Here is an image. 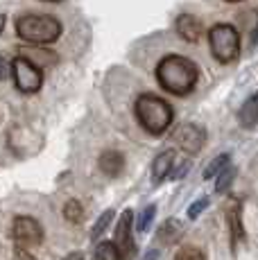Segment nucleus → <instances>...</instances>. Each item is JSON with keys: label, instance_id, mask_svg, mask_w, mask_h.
I'll return each instance as SVG.
<instances>
[{"label": "nucleus", "instance_id": "f03ea898", "mask_svg": "<svg viewBox=\"0 0 258 260\" xmlns=\"http://www.w3.org/2000/svg\"><path fill=\"white\" fill-rule=\"evenodd\" d=\"M136 118L147 134L161 136L172 124V107L158 95L145 93L136 100Z\"/></svg>", "mask_w": 258, "mask_h": 260}, {"label": "nucleus", "instance_id": "20e7f679", "mask_svg": "<svg viewBox=\"0 0 258 260\" xmlns=\"http://www.w3.org/2000/svg\"><path fill=\"white\" fill-rule=\"evenodd\" d=\"M211 54L222 63H231L240 57V34L229 23H217L208 32Z\"/></svg>", "mask_w": 258, "mask_h": 260}, {"label": "nucleus", "instance_id": "a211bd4d", "mask_svg": "<svg viewBox=\"0 0 258 260\" xmlns=\"http://www.w3.org/2000/svg\"><path fill=\"white\" fill-rule=\"evenodd\" d=\"M63 215H66V219L68 222H73V224H77V222H82V217H84V208H82V204L77 202V199H71V202L63 206Z\"/></svg>", "mask_w": 258, "mask_h": 260}, {"label": "nucleus", "instance_id": "cd10ccee", "mask_svg": "<svg viewBox=\"0 0 258 260\" xmlns=\"http://www.w3.org/2000/svg\"><path fill=\"white\" fill-rule=\"evenodd\" d=\"M227 3H242V0H227Z\"/></svg>", "mask_w": 258, "mask_h": 260}, {"label": "nucleus", "instance_id": "a878e982", "mask_svg": "<svg viewBox=\"0 0 258 260\" xmlns=\"http://www.w3.org/2000/svg\"><path fill=\"white\" fill-rule=\"evenodd\" d=\"M5 23H7V18H5V14H0V32L5 29Z\"/></svg>", "mask_w": 258, "mask_h": 260}, {"label": "nucleus", "instance_id": "7ed1b4c3", "mask_svg": "<svg viewBox=\"0 0 258 260\" xmlns=\"http://www.w3.org/2000/svg\"><path fill=\"white\" fill-rule=\"evenodd\" d=\"M16 32L21 39L29 43H54L61 37V23L52 16H37V14H25L16 21Z\"/></svg>", "mask_w": 258, "mask_h": 260}, {"label": "nucleus", "instance_id": "b1692460", "mask_svg": "<svg viewBox=\"0 0 258 260\" xmlns=\"http://www.w3.org/2000/svg\"><path fill=\"white\" fill-rule=\"evenodd\" d=\"M7 73H9V66H7V61H5V59L0 57V79H5V77H7Z\"/></svg>", "mask_w": 258, "mask_h": 260}, {"label": "nucleus", "instance_id": "393cba45", "mask_svg": "<svg viewBox=\"0 0 258 260\" xmlns=\"http://www.w3.org/2000/svg\"><path fill=\"white\" fill-rule=\"evenodd\" d=\"M63 260H84V253L82 251H73V253H68Z\"/></svg>", "mask_w": 258, "mask_h": 260}, {"label": "nucleus", "instance_id": "2eb2a0df", "mask_svg": "<svg viewBox=\"0 0 258 260\" xmlns=\"http://www.w3.org/2000/svg\"><path fill=\"white\" fill-rule=\"evenodd\" d=\"M158 238H161V242H166V244L177 242V240L181 238V224L177 222V219H168V222L158 229Z\"/></svg>", "mask_w": 258, "mask_h": 260}, {"label": "nucleus", "instance_id": "c85d7f7f", "mask_svg": "<svg viewBox=\"0 0 258 260\" xmlns=\"http://www.w3.org/2000/svg\"><path fill=\"white\" fill-rule=\"evenodd\" d=\"M48 3H59V0H48Z\"/></svg>", "mask_w": 258, "mask_h": 260}, {"label": "nucleus", "instance_id": "412c9836", "mask_svg": "<svg viewBox=\"0 0 258 260\" xmlns=\"http://www.w3.org/2000/svg\"><path fill=\"white\" fill-rule=\"evenodd\" d=\"M111 219H113V211H104L102 215H100V219L95 222V226H93V238H100L104 231H107V226L111 224Z\"/></svg>", "mask_w": 258, "mask_h": 260}, {"label": "nucleus", "instance_id": "5701e85b", "mask_svg": "<svg viewBox=\"0 0 258 260\" xmlns=\"http://www.w3.org/2000/svg\"><path fill=\"white\" fill-rule=\"evenodd\" d=\"M206 206H208V199H206V197L197 199V202H195V204H190V208H188V217H190V219H195L197 215H200L202 211H204Z\"/></svg>", "mask_w": 258, "mask_h": 260}, {"label": "nucleus", "instance_id": "aec40b11", "mask_svg": "<svg viewBox=\"0 0 258 260\" xmlns=\"http://www.w3.org/2000/svg\"><path fill=\"white\" fill-rule=\"evenodd\" d=\"M154 213H156V206H145V208H143L141 217H138V222H136V229H138L141 233L150 229L152 219H154Z\"/></svg>", "mask_w": 258, "mask_h": 260}, {"label": "nucleus", "instance_id": "dca6fc26", "mask_svg": "<svg viewBox=\"0 0 258 260\" xmlns=\"http://www.w3.org/2000/svg\"><path fill=\"white\" fill-rule=\"evenodd\" d=\"M93 260H120V253H118V247L113 242H102L98 244Z\"/></svg>", "mask_w": 258, "mask_h": 260}, {"label": "nucleus", "instance_id": "423d86ee", "mask_svg": "<svg viewBox=\"0 0 258 260\" xmlns=\"http://www.w3.org/2000/svg\"><path fill=\"white\" fill-rule=\"evenodd\" d=\"M12 236L18 242V249L37 247V244H41V240H43V229L34 217H25V215H21V217L14 219Z\"/></svg>", "mask_w": 258, "mask_h": 260}, {"label": "nucleus", "instance_id": "0eeeda50", "mask_svg": "<svg viewBox=\"0 0 258 260\" xmlns=\"http://www.w3.org/2000/svg\"><path fill=\"white\" fill-rule=\"evenodd\" d=\"M172 141L179 145L183 152L195 154V152H200L202 145H204V129L192 122L179 124V127L172 132Z\"/></svg>", "mask_w": 258, "mask_h": 260}, {"label": "nucleus", "instance_id": "1a4fd4ad", "mask_svg": "<svg viewBox=\"0 0 258 260\" xmlns=\"http://www.w3.org/2000/svg\"><path fill=\"white\" fill-rule=\"evenodd\" d=\"M177 34L183 39V41L188 43H197L202 39V32H204V27H202V21L200 18H195L192 14H181L179 18H177Z\"/></svg>", "mask_w": 258, "mask_h": 260}, {"label": "nucleus", "instance_id": "4be33fe9", "mask_svg": "<svg viewBox=\"0 0 258 260\" xmlns=\"http://www.w3.org/2000/svg\"><path fill=\"white\" fill-rule=\"evenodd\" d=\"M175 260H206V258H204V253H202V249H197V247H181L179 251H177Z\"/></svg>", "mask_w": 258, "mask_h": 260}, {"label": "nucleus", "instance_id": "f257e3e1", "mask_svg": "<svg viewBox=\"0 0 258 260\" xmlns=\"http://www.w3.org/2000/svg\"><path fill=\"white\" fill-rule=\"evenodd\" d=\"M197 77H200V73H197L195 61L179 57V54H168L156 66V79L161 88L172 95H179V98L192 93Z\"/></svg>", "mask_w": 258, "mask_h": 260}, {"label": "nucleus", "instance_id": "6e6552de", "mask_svg": "<svg viewBox=\"0 0 258 260\" xmlns=\"http://www.w3.org/2000/svg\"><path fill=\"white\" fill-rule=\"evenodd\" d=\"M118 253H120V260L132 258L134 253V240H132V211H125L116 226V242Z\"/></svg>", "mask_w": 258, "mask_h": 260}, {"label": "nucleus", "instance_id": "39448f33", "mask_svg": "<svg viewBox=\"0 0 258 260\" xmlns=\"http://www.w3.org/2000/svg\"><path fill=\"white\" fill-rule=\"evenodd\" d=\"M12 73H14V82H16L18 91H23V93H37L43 86V73L32 61H27L25 57L14 59Z\"/></svg>", "mask_w": 258, "mask_h": 260}, {"label": "nucleus", "instance_id": "bb28decb", "mask_svg": "<svg viewBox=\"0 0 258 260\" xmlns=\"http://www.w3.org/2000/svg\"><path fill=\"white\" fill-rule=\"evenodd\" d=\"M154 258H156V251H150V253L145 256V260H154Z\"/></svg>", "mask_w": 258, "mask_h": 260}, {"label": "nucleus", "instance_id": "f3484780", "mask_svg": "<svg viewBox=\"0 0 258 260\" xmlns=\"http://www.w3.org/2000/svg\"><path fill=\"white\" fill-rule=\"evenodd\" d=\"M229 154H220V156L215 158L213 163H208V168L204 170V179H213V177H217V174L222 172L227 166H229Z\"/></svg>", "mask_w": 258, "mask_h": 260}, {"label": "nucleus", "instance_id": "f8f14e48", "mask_svg": "<svg viewBox=\"0 0 258 260\" xmlns=\"http://www.w3.org/2000/svg\"><path fill=\"white\" fill-rule=\"evenodd\" d=\"M122 168H125V158H122L120 152L109 149V152H104L100 156V170L104 174H109V177H118L122 172Z\"/></svg>", "mask_w": 258, "mask_h": 260}, {"label": "nucleus", "instance_id": "6ab92c4d", "mask_svg": "<svg viewBox=\"0 0 258 260\" xmlns=\"http://www.w3.org/2000/svg\"><path fill=\"white\" fill-rule=\"evenodd\" d=\"M233 177H236V168L227 166L220 174H217V181H215V190H217V192H224V190L233 183Z\"/></svg>", "mask_w": 258, "mask_h": 260}, {"label": "nucleus", "instance_id": "9b49d317", "mask_svg": "<svg viewBox=\"0 0 258 260\" xmlns=\"http://www.w3.org/2000/svg\"><path fill=\"white\" fill-rule=\"evenodd\" d=\"M175 149H166V152H161L158 156L154 158V166H152V181L154 183H161L163 179L170 174L172 166H175Z\"/></svg>", "mask_w": 258, "mask_h": 260}, {"label": "nucleus", "instance_id": "9d476101", "mask_svg": "<svg viewBox=\"0 0 258 260\" xmlns=\"http://www.w3.org/2000/svg\"><path fill=\"white\" fill-rule=\"evenodd\" d=\"M227 222H229L231 233V247H236L240 240H245V229H242V215H240V202H233L227 208Z\"/></svg>", "mask_w": 258, "mask_h": 260}, {"label": "nucleus", "instance_id": "ddd939ff", "mask_svg": "<svg viewBox=\"0 0 258 260\" xmlns=\"http://www.w3.org/2000/svg\"><path fill=\"white\" fill-rule=\"evenodd\" d=\"M238 118H240V124H242L245 129L256 127V122H258V91L251 95V98L247 100L245 104H242V109H240V113H238Z\"/></svg>", "mask_w": 258, "mask_h": 260}, {"label": "nucleus", "instance_id": "4468645a", "mask_svg": "<svg viewBox=\"0 0 258 260\" xmlns=\"http://www.w3.org/2000/svg\"><path fill=\"white\" fill-rule=\"evenodd\" d=\"M21 57H25L27 61H32L37 68H46L48 63H54V61H57V54L50 52V50H43V52H41V50L25 48V50H23Z\"/></svg>", "mask_w": 258, "mask_h": 260}]
</instances>
